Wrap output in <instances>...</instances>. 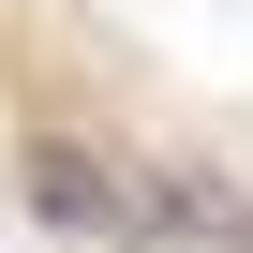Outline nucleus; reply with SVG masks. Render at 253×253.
I'll return each instance as SVG.
<instances>
[{
  "mask_svg": "<svg viewBox=\"0 0 253 253\" xmlns=\"http://www.w3.org/2000/svg\"><path fill=\"white\" fill-rule=\"evenodd\" d=\"M30 209L45 223H75V238H149V179H119V164H89V149H30Z\"/></svg>",
  "mask_w": 253,
  "mask_h": 253,
  "instance_id": "1",
  "label": "nucleus"
}]
</instances>
